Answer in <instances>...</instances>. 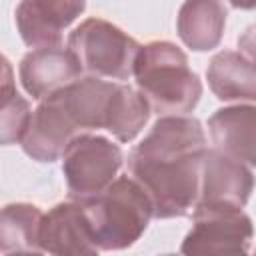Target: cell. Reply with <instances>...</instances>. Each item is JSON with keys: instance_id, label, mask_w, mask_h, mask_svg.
Returning <instances> with one entry per match:
<instances>
[{"instance_id": "7c38bea8", "label": "cell", "mask_w": 256, "mask_h": 256, "mask_svg": "<svg viewBox=\"0 0 256 256\" xmlns=\"http://www.w3.org/2000/svg\"><path fill=\"white\" fill-rule=\"evenodd\" d=\"M254 126L256 110L252 106L222 108L208 122L214 148L246 166L254 164Z\"/></svg>"}, {"instance_id": "4fadbf2b", "label": "cell", "mask_w": 256, "mask_h": 256, "mask_svg": "<svg viewBox=\"0 0 256 256\" xmlns=\"http://www.w3.org/2000/svg\"><path fill=\"white\" fill-rule=\"evenodd\" d=\"M226 24L220 0H186L178 12V34L186 46L204 52L218 46Z\"/></svg>"}, {"instance_id": "52a82bcc", "label": "cell", "mask_w": 256, "mask_h": 256, "mask_svg": "<svg viewBox=\"0 0 256 256\" xmlns=\"http://www.w3.org/2000/svg\"><path fill=\"white\" fill-rule=\"evenodd\" d=\"M252 192V172L244 162L222 152L206 150L200 166L196 208L242 210Z\"/></svg>"}, {"instance_id": "9c48e42d", "label": "cell", "mask_w": 256, "mask_h": 256, "mask_svg": "<svg viewBox=\"0 0 256 256\" xmlns=\"http://www.w3.org/2000/svg\"><path fill=\"white\" fill-rule=\"evenodd\" d=\"M86 0H22L16 24L22 40L32 48L58 46L62 30L82 14Z\"/></svg>"}, {"instance_id": "6da1fadb", "label": "cell", "mask_w": 256, "mask_h": 256, "mask_svg": "<svg viewBox=\"0 0 256 256\" xmlns=\"http://www.w3.org/2000/svg\"><path fill=\"white\" fill-rule=\"evenodd\" d=\"M206 152L202 126L194 118H160L130 152L128 168L152 202V216H184L196 204Z\"/></svg>"}, {"instance_id": "7a4b0ae2", "label": "cell", "mask_w": 256, "mask_h": 256, "mask_svg": "<svg viewBox=\"0 0 256 256\" xmlns=\"http://www.w3.org/2000/svg\"><path fill=\"white\" fill-rule=\"evenodd\" d=\"M132 74L140 94L158 114H184L200 100L202 84L196 72L190 70L186 54L170 42L140 46Z\"/></svg>"}, {"instance_id": "2e32d148", "label": "cell", "mask_w": 256, "mask_h": 256, "mask_svg": "<svg viewBox=\"0 0 256 256\" xmlns=\"http://www.w3.org/2000/svg\"><path fill=\"white\" fill-rule=\"evenodd\" d=\"M150 116V104L138 92L128 86L116 84L110 96L106 130L112 132L120 142H130L146 124Z\"/></svg>"}, {"instance_id": "5b68a950", "label": "cell", "mask_w": 256, "mask_h": 256, "mask_svg": "<svg viewBox=\"0 0 256 256\" xmlns=\"http://www.w3.org/2000/svg\"><path fill=\"white\" fill-rule=\"evenodd\" d=\"M62 156V170L74 200H88L100 194L122 166L120 148L100 136L78 134L68 142Z\"/></svg>"}, {"instance_id": "e0dca14e", "label": "cell", "mask_w": 256, "mask_h": 256, "mask_svg": "<svg viewBox=\"0 0 256 256\" xmlns=\"http://www.w3.org/2000/svg\"><path fill=\"white\" fill-rule=\"evenodd\" d=\"M30 116V104L16 92V88L0 94V146L22 140Z\"/></svg>"}, {"instance_id": "8992f818", "label": "cell", "mask_w": 256, "mask_h": 256, "mask_svg": "<svg viewBox=\"0 0 256 256\" xmlns=\"http://www.w3.org/2000/svg\"><path fill=\"white\" fill-rule=\"evenodd\" d=\"M252 238L250 218L242 210L196 208L194 228L186 236V254H234L246 252Z\"/></svg>"}, {"instance_id": "ac0fdd59", "label": "cell", "mask_w": 256, "mask_h": 256, "mask_svg": "<svg viewBox=\"0 0 256 256\" xmlns=\"http://www.w3.org/2000/svg\"><path fill=\"white\" fill-rule=\"evenodd\" d=\"M14 90V72L10 62L0 54V94Z\"/></svg>"}, {"instance_id": "d6986e66", "label": "cell", "mask_w": 256, "mask_h": 256, "mask_svg": "<svg viewBox=\"0 0 256 256\" xmlns=\"http://www.w3.org/2000/svg\"><path fill=\"white\" fill-rule=\"evenodd\" d=\"M230 4L236 6V8H252L254 0H230Z\"/></svg>"}, {"instance_id": "277c9868", "label": "cell", "mask_w": 256, "mask_h": 256, "mask_svg": "<svg viewBox=\"0 0 256 256\" xmlns=\"http://www.w3.org/2000/svg\"><path fill=\"white\" fill-rule=\"evenodd\" d=\"M68 50L82 70L98 78L126 80L134 72L140 44L106 20L88 18L70 34Z\"/></svg>"}, {"instance_id": "8fae6325", "label": "cell", "mask_w": 256, "mask_h": 256, "mask_svg": "<svg viewBox=\"0 0 256 256\" xmlns=\"http://www.w3.org/2000/svg\"><path fill=\"white\" fill-rule=\"evenodd\" d=\"M38 244L42 252L52 254H94V242L82 204H58L46 216L42 214L38 228Z\"/></svg>"}, {"instance_id": "5bb4252c", "label": "cell", "mask_w": 256, "mask_h": 256, "mask_svg": "<svg viewBox=\"0 0 256 256\" xmlns=\"http://www.w3.org/2000/svg\"><path fill=\"white\" fill-rule=\"evenodd\" d=\"M206 76L216 98L254 100V66L250 58L224 50L212 58Z\"/></svg>"}, {"instance_id": "ba28073f", "label": "cell", "mask_w": 256, "mask_h": 256, "mask_svg": "<svg viewBox=\"0 0 256 256\" xmlns=\"http://www.w3.org/2000/svg\"><path fill=\"white\" fill-rule=\"evenodd\" d=\"M78 132L64 110L56 92L48 94L44 102L30 116L28 128L22 136V148L28 156L40 162H54Z\"/></svg>"}, {"instance_id": "9a60e30c", "label": "cell", "mask_w": 256, "mask_h": 256, "mask_svg": "<svg viewBox=\"0 0 256 256\" xmlns=\"http://www.w3.org/2000/svg\"><path fill=\"white\" fill-rule=\"evenodd\" d=\"M42 212L32 204H8L0 210L2 252H42L38 244Z\"/></svg>"}, {"instance_id": "3957f363", "label": "cell", "mask_w": 256, "mask_h": 256, "mask_svg": "<svg viewBox=\"0 0 256 256\" xmlns=\"http://www.w3.org/2000/svg\"><path fill=\"white\" fill-rule=\"evenodd\" d=\"M78 202L88 218L94 242L102 250L130 246L146 230L152 216L146 190L126 176L110 182L100 194Z\"/></svg>"}, {"instance_id": "30bf717a", "label": "cell", "mask_w": 256, "mask_h": 256, "mask_svg": "<svg viewBox=\"0 0 256 256\" xmlns=\"http://www.w3.org/2000/svg\"><path fill=\"white\" fill-rule=\"evenodd\" d=\"M82 74V68L68 48L44 46L28 52L20 62V80L26 92L40 100L48 94L72 84Z\"/></svg>"}]
</instances>
